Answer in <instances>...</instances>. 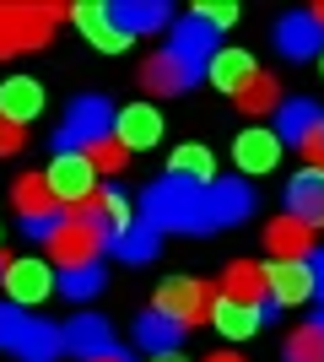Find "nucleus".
Returning a JSON list of instances; mask_svg holds the SVG:
<instances>
[{"label":"nucleus","instance_id":"obj_1","mask_svg":"<svg viewBox=\"0 0 324 362\" xmlns=\"http://www.w3.org/2000/svg\"><path fill=\"white\" fill-rule=\"evenodd\" d=\"M140 222L157 233H216L211 211V184H184V179H157L140 200Z\"/></svg>","mask_w":324,"mask_h":362},{"label":"nucleus","instance_id":"obj_2","mask_svg":"<svg viewBox=\"0 0 324 362\" xmlns=\"http://www.w3.org/2000/svg\"><path fill=\"white\" fill-rule=\"evenodd\" d=\"M0 351H11L22 362H54L65 351V325H49L28 308L0 303Z\"/></svg>","mask_w":324,"mask_h":362},{"label":"nucleus","instance_id":"obj_3","mask_svg":"<svg viewBox=\"0 0 324 362\" xmlns=\"http://www.w3.org/2000/svg\"><path fill=\"white\" fill-rule=\"evenodd\" d=\"M65 22V6H32V0H6L0 6V54H28L44 49L54 38V28Z\"/></svg>","mask_w":324,"mask_h":362},{"label":"nucleus","instance_id":"obj_4","mask_svg":"<svg viewBox=\"0 0 324 362\" xmlns=\"http://www.w3.org/2000/svg\"><path fill=\"white\" fill-rule=\"evenodd\" d=\"M0 292L11 308H38L44 298H60V271L38 255H22V259H6V271H0Z\"/></svg>","mask_w":324,"mask_h":362},{"label":"nucleus","instance_id":"obj_5","mask_svg":"<svg viewBox=\"0 0 324 362\" xmlns=\"http://www.w3.org/2000/svg\"><path fill=\"white\" fill-rule=\"evenodd\" d=\"M11 206H16V222H22V233L28 238H38V243H49V233L65 222V206L54 195H49V184H44V173H22V179L11 184Z\"/></svg>","mask_w":324,"mask_h":362},{"label":"nucleus","instance_id":"obj_6","mask_svg":"<svg viewBox=\"0 0 324 362\" xmlns=\"http://www.w3.org/2000/svg\"><path fill=\"white\" fill-rule=\"evenodd\" d=\"M49 265L54 271H87V265H103V249L108 238L97 233L92 222H81V216H65L54 233H49Z\"/></svg>","mask_w":324,"mask_h":362},{"label":"nucleus","instance_id":"obj_7","mask_svg":"<svg viewBox=\"0 0 324 362\" xmlns=\"http://www.w3.org/2000/svg\"><path fill=\"white\" fill-rule=\"evenodd\" d=\"M103 136H114V108H108V98L87 92V98H76L65 108V124L54 130V151H87Z\"/></svg>","mask_w":324,"mask_h":362},{"label":"nucleus","instance_id":"obj_8","mask_svg":"<svg viewBox=\"0 0 324 362\" xmlns=\"http://www.w3.org/2000/svg\"><path fill=\"white\" fill-rule=\"evenodd\" d=\"M157 314H168L179 330H195V325H205L211 319V308H216V298H211V287H205L200 276H173V281H162L157 287V303H152Z\"/></svg>","mask_w":324,"mask_h":362},{"label":"nucleus","instance_id":"obj_9","mask_svg":"<svg viewBox=\"0 0 324 362\" xmlns=\"http://www.w3.org/2000/svg\"><path fill=\"white\" fill-rule=\"evenodd\" d=\"M44 184H49V195L60 200L65 211H81V206L97 195V168L87 163L81 151H54V163H49Z\"/></svg>","mask_w":324,"mask_h":362},{"label":"nucleus","instance_id":"obj_10","mask_svg":"<svg viewBox=\"0 0 324 362\" xmlns=\"http://www.w3.org/2000/svg\"><path fill=\"white\" fill-rule=\"evenodd\" d=\"M265 292L270 308H297L313 298V259H270L265 265Z\"/></svg>","mask_w":324,"mask_h":362},{"label":"nucleus","instance_id":"obj_11","mask_svg":"<svg viewBox=\"0 0 324 362\" xmlns=\"http://www.w3.org/2000/svg\"><path fill=\"white\" fill-rule=\"evenodd\" d=\"M216 49H222V38H216V28H205L200 16H184V22L168 33V54L195 76H205V65H211Z\"/></svg>","mask_w":324,"mask_h":362},{"label":"nucleus","instance_id":"obj_12","mask_svg":"<svg viewBox=\"0 0 324 362\" xmlns=\"http://www.w3.org/2000/svg\"><path fill=\"white\" fill-rule=\"evenodd\" d=\"M276 49L287 60H319L324 54V28L313 22V11H292L276 22Z\"/></svg>","mask_w":324,"mask_h":362},{"label":"nucleus","instance_id":"obj_13","mask_svg":"<svg viewBox=\"0 0 324 362\" xmlns=\"http://www.w3.org/2000/svg\"><path fill=\"white\" fill-rule=\"evenodd\" d=\"M114 141H119L124 151H152L157 141H162V114H157L152 103H130L114 114Z\"/></svg>","mask_w":324,"mask_h":362},{"label":"nucleus","instance_id":"obj_14","mask_svg":"<svg viewBox=\"0 0 324 362\" xmlns=\"http://www.w3.org/2000/svg\"><path fill=\"white\" fill-rule=\"evenodd\" d=\"M71 216H81V222H92L97 233H103L108 243L119 238V233H130V227L140 222L136 211H130V200L119 195V189H97L92 200H87V206H81V211H71Z\"/></svg>","mask_w":324,"mask_h":362},{"label":"nucleus","instance_id":"obj_15","mask_svg":"<svg viewBox=\"0 0 324 362\" xmlns=\"http://www.w3.org/2000/svg\"><path fill=\"white\" fill-rule=\"evenodd\" d=\"M232 163H238V173H270V168L281 163V136H276V130H265V124L238 130V141H232Z\"/></svg>","mask_w":324,"mask_h":362},{"label":"nucleus","instance_id":"obj_16","mask_svg":"<svg viewBox=\"0 0 324 362\" xmlns=\"http://www.w3.org/2000/svg\"><path fill=\"white\" fill-rule=\"evenodd\" d=\"M287 216L303 227H324V168H303L287 179Z\"/></svg>","mask_w":324,"mask_h":362},{"label":"nucleus","instance_id":"obj_17","mask_svg":"<svg viewBox=\"0 0 324 362\" xmlns=\"http://www.w3.org/2000/svg\"><path fill=\"white\" fill-rule=\"evenodd\" d=\"M276 314L270 303L265 308H254V303H238V298H216V308H211V325H216V335H227V341H248V335H260V325Z\"/></svg>","mask_w":324,"mask_h":362},{"label":"nucleus","instance_id":"obj_18","mask_svg":"<svg viewBox=\"0 0 324 362\" xmlns=\"http://www.w3.org/2000/svg\"><path fill=\"white\" fill-rule=\"evenodd\" d=\"M38 114H44V87L32 76H6L0 81V119L28 130V119H38Z\"/></svg>","mask_w":324,"mask_h":362},{"label":"nucleus","instance_id":"obj_19","mask_svg":"<svg viewBox=\"0 0 324 362\" xmlns=\"http://www.w3.org/2000/svg\"><path fill=\"white\" fill-rule=\"evenodd\" d=\"M65 351H71V357H81V362H97V357H108V351H119V346H114L108 319L81 314V319H71V325H65Z\"/></svg>","mask_w":324,"mask_h":362},{"label":"nucleus","instance_id":"obj_20","mask_svg":"<svg viewBox=\"0 0 324 362\" xmlns=\"http://www.w3.org/2000/svg\"><path fill=\"white\" fill-rule=\"evenodd\" d=\"M254 76H260V65H254V54H248V49H216L211 65H205V81H211V87H222L227 98H238Z\"/></svg>","mask_w":324,"mask_h":362},{"label":"nucleus","instance_id":"obj_21","mask_svg":"<svg viewBox=\"0 0 324 362\" xmlns=\"http://www.w3.org/2000/svg\"><path fill=\"white\" fill-rule=\"evenodd\" d=\"M108 16H114V28H119L124 38L168 28V6H162V0H108Z\"/></svg>","mask_w":324,"mask_h":362},{"label":"nucleus","instance_id":"obj_22","mask_svg":"<svg viewBox=\"0 0 324 362\" xmlns=\"http://www.w3.org/2000/svg\"><path fill=\"white\" fill-rule=\"evenodd\" d=\"M71 16H76V28L87 33V44H92V49H103V54H119V49H130V44H136V38H124V33L114 28V16H108V6H103V0H87V6H76Z\"/></svg>","mask_w":324,"mask_h":362},{"label":"nucleus","instance_id":"obj_23","mask_svg":"<svg viewBox=\"0 0 324 362\" xmlns=\"http://www.w3.org/2000/svg\"><path fill=\"white\" fill-rule=\"evenodd\" d=\"M265 249H270L276 259H308L313 255V227H303L297 216L281 211L276 222L265 227Z\"/></svg>","mask_w":324,"mask_h":362},{"label":"nucleus","instance_id":"obj_24","mask_svg":"<svg viewBox=\"0 0 324 362\" xmlns=\"http://www.w3.org/2000/svg\"><path fill=\"white\" fill-rule=\"evenodd\" d=\"M276 136H281V146H303V141L313 136L324 124V114H319V103H308V98H287V103L276 108Z\"/></svg>","mask_w":324,"mask_h":362},{"label":"nucleus","instance_id":"obj_25","mask_svg":"<svg viewBox=\"0 0 324 362\" xmlns=\"http://www.w3.org/2000/svg\"><path fill=\"white\" fill-rule=\"evenodd\" d=\"M189 81H195V71H184V65L168 54V49H162V54H152V60L140 65V87L152 92V98H173V92H184Z\"/></svg>","mask_w":324,"mask_h":362},{"label":"nucleus","instance_id":"obj_26","mask_svg":"<svg viewBox=\"0 0 324 362\" xmlns=\"http://www.w3.org/2000/svg\"><path fill=\"white\" fill-rule=\"evenodd\" d=\"M222 298H238V303H254V308H265V265H254V259H232L227 276H222Z\"/></svg>","mask_w":324,"mask_h":362},{"label":"nucleus","instance_id":"obj_27","mask_svg":"<svg viewBox=\"0 0 324 362\" xmlns=\"http://www.w3.org/2000/svg\"><path fill=\"white\" fill-rule=\"evenodd\" d=\"M211 211H216V227L244 222V216L254 211V189H248L244 179H216L211 184Z\"/></svg>","mask_w":324,"mask_h":362},{"label":"nucleus","instance_id":"obj_28","mask_svg":"<svg viewBox=\"0 0 324 362\" xmlns=\"http://www.w3.org/2000/svg\"><path fill=\"white\" fill-rule=\"evenodd\" d=\"M179 341H184V330L173 325L168 314H157V308H146V314L136 319V346L152 351V357H162V351H179Z\"/></svg>","mask_w":324,"mask_h":362},{"label":"nucleus","instance_id":"obj_29","mask_svg":"<svg viewBox=\"0 0 324 362\" xmlns=\"http://www.w3.org/2000/svg\"><path fill=\"white\" fill-rule=\"evenodd\" d=\"M232 103H238L244 119H265V114H276V108H281V76H265L260 71L244 92H238V98H232Z\"/></svg>","mask_w":324,"mask_h":362},{"label":"nucleus","instance_id":"obj_30","mask_svg":"<svg viewBox=\"0 0 324 362\" xmlns=\"http://www.w3.org/2000/svg\"><path fill=\"white\" fill-rule=\"evenodd\" d=\"M168 179H184V184H216V168H211V151L205 146H179L168 163Z\"/></svg>","mask_w":324,"mask_h":362},{"label":"nucleus","instance_id":"obj_31","mask_svg":"<svg viewBox=\"0 0 324 362\" xmlns=\"http://www.w3.org/2000/svg\"><path fill=\"white\" fill-rule=\"evenodd\" d=\"M108 249H119V259H130V265H140V259H152L157 249H162V233H157L152 222H136L130 233H119V238L108 243Z\"/></svg>","mask_w":324,"mask_h":362},{"label":"nucleus","instance_id":"obj_32","mask_svg":"<svg viewBox=\"0 0 324 362\" xmlns=\"http://www.w3.org/2000/svg\"><path fill=\"white\" fill-rule=\"evenodd\" d=\"M97 287H103V265H87V271H60V298H71V303L97 298Z\"/></svg>","mask_w":324,"mask_h":362},{"label":"nucleus","instance_id":"obj_33","mask_svg":"<svg viewBox=\"0 0 324 362\" xmlns=\"http://www.w3.org/2000/svg\"><path fill=\"white\" fill-rule=\"evenodd\" d=\"M287 362H324V330L319 325H303V330L287 335Z\"/></svg>","mask_w":324,"mask_h":362},{"label":"nucleus","instance_id":"obj_34","mask_svg":"<svg viewBox=\"0 0 324 362\" xmlns=\"http://www.w3.org/2000/svg\"><path fill=\"white\" fill-rule=\"evenodd\" d=\"M81 157H87V163L97 168V173H119L130 151H124V146H119V141H114V136H103V141H92V146L81 151Z\"/></svg>","mask_w":324,"mask_h":362},{"label":"nucleus","instance_id":"obj_35","mask_svg":"<svg viewBox=\"0 0 324 362\" xmlns=\"http://www.w3.org/2000/svg\"><path fill=\"white\" fill-rule=\"evenodd\" d=\"M189 16H200L205 28H216V33H227L232 22H238V6H232V0H200Z\"/></svg>","mask_w":324,"mask_h":362},{"label":"nucleus","instance_id":"obj_36","mask_svg":"<svg viewBox=\"0 0 324 362\" xmlns=\"http://www.w3.org/2000/svg\"><path fill=\"white\" fill-rule=\"evenodd\" d=\"M22 146H28V130H22V124H6V119H0V157H16Z\"/></svg>","mask_w":324,"mask_h":362},{"label":"nucleus","instance_id":"obj_37","mask_svg":"<svg viewBox=\"0 0 324 362\" xmlns=\"http://www.w3.org/2000/svg\"><path fill=\"white\" fill-rule=\"evenodd\" d=\"M297 151L308 157V168H324V124H319V130H313V136L303 141V146H297Z\"/></svg>","mask_w":324,"mask_h":362},{"label":"nucleus","instance_id":"obj_38","mask_svg":"<svg viewBox=\"0 0 324 362\" xmlns=\"http://www.w3.org/2000/svg\"><path fill=\"white\" fill-rule=\"evenodd\" d=\"M313 298L324 308V249H313Z\"/></svg>","mask_w":324,"mask_h":362},{"label":"nucleus","instance_id":"obj_39","mask_svg":"<svg viewBox=\"0 0 324 362\" xmlns=\"http://www.w3.org/2000/svg\"><path fill=\"white\" fill-rule=\"evenodd\" d=\"M205 362H244L238 351H216V357H205Z\"/></svg>","mask_w":324,"mask_h":362},{"label":"nucleus","instance_id":"obj_40","mask_svg":"<svg viewBox=\"0 0 324 362\" xmlns=\"http://www.w3.org/2000/svg\"><path fill=\"white\" fill-rule=\"evenodd\" d=\"M152 362H184V357H179V351H162V357H152Z\"/></svg>","mask_w":324,"mask_h":362},{"label":"nucleus","instance_id":"obj_41","mask_svg":"<svg viewBox=\"0 0 324 362\" xmlns=\"http://www.w3.org/2000/svg\"><path fill=\"white\" fill-rule=\"evenodd\" d=\"M97 362H130V357H124V351H108V357H97Z\"/></svg>","mask_w":324,"mask_h":362},{"label":"nucleus","instance_id":"obj_42","mask_svg":"<svg viewBox=\"0 0 324 362\" xmlns=\"http://www.w3.org/2000/svg\"><path fill=\"white\" fill-rule=\"evenodd\" d=\"M313 22H319V28H324V0H319V6H313Z\"/></svg>","mask_w":324,"mask_h":362},{"label":"nucleus","instance_id":"obj_43","mask_svg":"<svg viewBox=\"0 0 324 362\" xmlns=\"http://www.w3.org/2000/svg\"><path fill=\"white\" fill-rule=\"evenodd\" d=\"M313 325H319V330H324V308H319V314H313Z\"/></svg>","mask_w":324,"mask_h":362},{"label":"nucleus","instance_id":"obj_44","mask_svg":"<svg viewBox=\"0 0 324 362\" xmlns=\"http://www.w3.org/2000/svg\"><path fill=\"white\" fill-rule=\"evenodd\" d=\"M0 243H6V227H0Z\"/></svg>","mask_w":324,"mask_h":362},{"label":"nucleus","instance_id":"obj_45","mask_svg":"<svg viewBox=\"0 0 324 362\" xmlns=\"http://www.w3.org/2000/svg\"><path fill=\"white\" fill-rule=\"evenodd\" d=\"M319 71H324V54H319Z\"/></svg>","mask_w":324,"mask_h":362},{"label":"nucleus","instance_id":"obj_46","mask_svg":"<svg viewBox=\"0 0 324 362\" xmlns=\"http://www.w3.org/2000/svg\"><path fill=\"white\" fill-rule=\"evenodd\" d=\"M0 271H6V259H0Z\"/></svg>","mask_w":324,"mask_h":362}]
</instances>
